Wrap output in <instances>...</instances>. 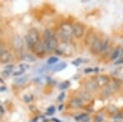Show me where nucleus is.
Wrapping results in <instances>:
<instances>
[{
  "label": "nucleus",
  "instance_id": "nucleus-1",
  "mask_svg": "<svg viewBox=\"0 0 123 122\" xmlns=\"http://www.w3.org/2000/svg\"><path fill=\"white\" fill-rule=\"evenodd\" d=\"M122 82L119 79H114L113 81L110 82L106 87H103L102 92H101V95L104 98H108L110 97L112 94L118 91L120 87H122Z\"/></svg>",
  "mask_w": 123,
  "mask_h": 122
},
{
  "label": "nucleus",
  "instance_id": "nucleus-2",
  "mask_svg": "<svg viewBox=\"0 0 123 122\" xmlns=\"http://www.w3.org/2000/svg\"><path fill=\"white\" fill-rule=\"evenodd\" d=\"M25 41L27 47L29 49L34 50L35 45L39 42V34L36 29L32 28L28 31L27 35L25 36Z\"/></svg>",
  "mask_w": 123,
  "mask_h": 122
},
{
  "label": "nucleus",
  "instance_id": "nucleus-3",
  "mask_svg": "<svg viewBox=\"0 0 123 122\" xmlns=\"http://www.w3.org/2000/svg\"><path fill=\"white\" fill-rule=\"evenodd\" d=\"M60 36L61 39L64 43H69L72 40V25L69 23L62 24L60 27Z\"/></svg>",
  "mask_w": 123,
  "mask_h": 122
},
{
  "label": "nucleus",
  "instance_id": "nucleus-4",
  "mask_svg": "<svg viewBox=\"0 0 123 122\" xmlns=\"http://www.w3.org/2000/svg\"><path fill=\"white\" fill-rule=\"evenodd\" d=\"M94 83H96L97 87H104L110 83V78L108 76L105 74H100L97 75L94 77Z\"/></svg>",
  "mask_w": 123,
  "mask_h": 122
},
{
  "label": "nucleus",
  "instance_id": "nucleus-5",
  "mask_svg": "<svg viewBox=\"0 0 123 122\" xmlns=\"http://www.w3.org/2000/svg\"><path fill=\"white\" fill-rule=\"evenodd\" d=\"M24 45H25V41L23 38L19 35L14 36L12 39V46L17 51H22Z\"/></svg>",
  "mask_w": 123,
  "mask_h": 122
},
{
  "label": "nucleus",
  "instance_id": "nucleus-6",
  "mask_svg": "<svg viewBox=\"0 0 123 122\" xmlns=\"http://www.w3.org/2000/svg\"><path fill=\"white\" fill-rule=\"evenodd\" d=\"M72 32L73 36L77 39H80L85 35V27L80 23H74L72 25Z\"/></svg>",
  "mask_w": 123,
  "mask_h": 122
},
{
  "label": "nucleus",
  "instance_id": "nucleus-7",
  "mask_svg": "<svg viewBox=\"0 0 123 122\" xmlns=\"http://www.w3.org/2000/svg\"><path fill=\"white\" fill-rule=\"evenodd\" d=\"M101 47H102V39L99 37H97L90 46L91 53L93 55H98V54L101 53Z\"/></svg>",
  "mask_w": 123,
  "mask_h": 122
},
{
  "label": "nucleus",
  "instance_id": "nucleus-8",
  "mask_svg": "<svg viewBox=\"0 0 123 122\" xmlns=\"http://www.w3.org/2000/svg\"><path fill=\"white\" fill-rule=\"evenodd\" d=\"M47 47V50L49 51H53V50H56L57 46H58V43H57V39L54 37L53 36V37H51L50 39L47 40V41H43Z\"/></svg>",
  "mask_w": 123,
  "mask_h": 122
},
{
  "label": "nucleus",
  "instance_id": "nucleus-9",
  "mask_svg": "<svg viewBox=\"0 0 123 122\" xmlns=\"http://www.w3.org/2000/svg\"><path fill=\"white\" fill-rule=\"evenodd\" d=\"M68 105H69V107L71 108V109H78V108H80L83 107L84 101L80 98H79L78 97H72V98L70 100Z\"/></svg>",
  "mask_w": 123,
  "mask_h": 122
},
{
  "label": "nucleus",
  "instance_id": "nucleus-10",
  "mask_svg": "<svg viewBox=\"0 0 123 122\" xmlns=\"http://www.w3.org/2000/svg\"><path fill=\"white\" fill-rule=\"evenodd\" d=\"M84 87H85V91H87L91 93L92 92L95 91L98 87H97L96 83H94V80H87V81L84 83Z\"/></svg>",
  "mask_w": 123,
  "mask_h": 122
},
{
  "label": "nucleus",
  "instance_id": "nucleus-11",
  "mask_svg": "<svg viewBox=\"0 0 123 122\" xmlns=\"http://www.w3.org/2000/svg\"><path fill=\"white\" fill-rule=\"evenodd\" d=\"M98 36H96V35L94 33V32H90L87 33L86 36L85 38V43L86 45H88V46H91V45H92L93 43H94V41L96 40V38Z\"/></svg>",
  "mask_w": 123,
  "mask_h": 122
},
{
  "label": "nucleus",
  "instance_id": "nucleus-12",
  "mask_svg": "<svg viewBox=\"0 0 123 122\" xmlns=\"http://www.w3.org/2000/svg\"><path fill=\"white\" fill-rule=\"evenodd\" d=\"M33 50L37 54H43H43H44L47 50V47H46V45H45V44L43 41V42L39 41V42L35 45V47L34 48Z\"/></svg>",
  "mask_w": 123,
  "mask_h": 122
},
{
  "label": "nucleus",
  "instance_id": "nucleus-13",
  "mask_svg": "<svg viewBox=\"0 0 123 122\" xmlns=\"http://www.w3.org/2000/svg\"><path fill=\"white\" fill-rule=\"evenodd\" d=\"M77 97H79V98H80L83 101H90L91 98H92V95H91L90 93H89V92L87 91H80L78 93V96Z\"/></svg>",
  "mask_w": 123,
  "mask_h": 122
},
{
  "label": "nucleus",
  "instance_id": "nucleus-14",
  "mask_svg": "<svg viewBox=\"0 0 123 122\" xmlns=\"http://www.w3.org/2000/svg\"><path fill=\"white\" fill-rule=\"evenodd\" d=\"M12 59V54L7 50H4L3 53L0 55V61L2 63H7Z\"/></svg>",
  "mask_w": 123,
  "mask_h": 122
},
{
  "label": "nucleus",
  "instance_id": "nucleus-15",
  "mask_svg": "<svg viewBox=\"0 0 123 122\" xmlns=\"http://www.w3.org/2000/svg\"><path fill=\"white\" fill-rule=\"evenodd\" d=\"M121 53H122V49L121 48H117L115 49L112 52L110 56V59L111 60H117V59L121 55Z\"/></svg>",
  "mask_w": 123,
  "mask_h": 122
},
{
  "label": "nucleus",
  "instance_id": "nucleus-16",
  "mask_svg": "<svg viewBox=\"0 0 123 122\" xmlns=\"http://www.w3.org/2000/svg\"><path fill=\"white\" fill-rule=\"evenodd\" d=\"M67 66V65L65 62H62V63H60L58 65H57L56 66H53L52 68V70L53 72H59V71H62L64 69H66V67Z\"/></svg>",
  "mask_w": 123,
  "mask_h": 122
},
{
  "label": "nucleus",
  "instance_id": "nucleus-17",
  "mask_svg": "<svg viewBox=\"0 0 123 122\" xmlns=\"http://www.w3.org/2000/svg\"><path fill=\"white\" fill-rule=\"evenodd\" d=\"M27 82V78L25 76H23V77H20L17 78V79H15V83L18 86H22L25 84Z\"/></svg>",
  "mask_w": 123,
  "mask_h": 122
},
{
  "label": "nucleus",
  "instance_id": "nucleus-18",
  "mask_svg": "<svg viewBox=\"0 0 123 122\" xmlns=\"http://www.w3.org/2000/svg\"><path fill=\"white\" fill-rule=\"evenodd\" d=\"M43 41H47V40L50 39L51 37L53 36V34L52 32V31L49 29H46L44 31H43Z\"/></svg>",
  "mask_w": 123,
  "mask_h": 122
},
{
  "label": "nucleus",
  "instance_id": "nucleus-19",
  "mask_svg": "<svg viewBox=\"0 0 123 122\" xmlns=\"http://www.w3.org/2000/svg\"><path fill=\"white\" fill-rule=\"evenodd\" d=\"M22 59L24 61H27V62H35V58L33 55H30V54L25 53L22 55Z\"/></svg>",
  "mask_w": 123,
  "mask_h": 122
},
{
  "label": "nucleus",
  "instance_id": "nucleus-20",
  "mask_svg": "<svg viewBox=\"0 0 123 122\" xmlns=\"http://www.w3.org/2000/svg\"><path fill=\"white\" fill-rule=\"evenodd\" d=\"M109 45V40L108 38H105V39H102V47H101V53L104 52L108 48Z\"/></svg>",
  "mask_w": 123,
  "mask_h": 122
},
{
  "label": "nucleus",
  "instance_id": "nucleus-21",
  "mask_svg": "<svg viewBox=\"0 0 123 122\" xmlns=\"http://www.w3.org/2000/svg\"><path fill=\"white\" fill-rule=\"evenodd\" d=\"M57 61H58V58L55 57V56H52L48 59L47 63H48V65H54V64H56Z\"/></svg>",
  "mask_w": 123,
  "mask_h": 122
},
{
  "label": "nucleus",
  "instance_id": "nucleus-22",
  "mask_svg": "<svg viewBox=\"0 0 123 122\" xmlns=\"http://www.w3.org/2000/svg\"><path fill=\"white\" fill-rule=\"evenodd\" d=\"M69 85H70V83L69 82H63L60 85V89H66L67 87H69Z\"/></svg>",
  "mask_w": 123,
  "mask_h": 122
},
{
  "label": "nucleus",
  "instance_id": "nucleus-23",
  "mask_svg": "<svg viewBox=\"0 0 123 122\" xmlns=\"http://www.w3.org/2000/svg\"><path fill=\"white\" fill-rule=\"evenodd\" d=\"M54 112H55V107H53V106H51V107H49V109H48V111H47L48 115H53Z\"/></svg>",
  "mask_w": 123,
  "mask_h": 122
},
{
  "label": "nucleus",
  "instance_id": "nucleus-24",
  "mask_svg": "<svg viewBox=\"0 0 123 122\" xmlns=\"http://www.w3.org/2000/svg\"><path fill=\"white\" fill-rule=\"evenodd\" d=\"M94 122H104V117L99 115H97V116L94 118Z\"/></svg>",
  "mask_w": 123,
  "mask_h": 122
},
{
  "label": "nucleus",
  "instance_id": "nucleus-25",
  "mask_svg": "<svg viewBox=\"0 0 123 122\" xmlns=\"http://www.w3.org/2000/svg\"><path fill=\"white\" fill-rule=\"evenodd\" d=\"M64 97H65V93H62L60 95L58 96V97H57V100H58V101H62L63 99H64Z\"/></svg>",
  "mask_w": 123,
  "mask_h": 122
},
{
  "label": "nucleus",
  "instance_id": "nucleus-26",
  "mask_svg": "<svg viewBox=\"0 0 123 122\" xmlns=\"http://www.w3.org/2000/svg\"><path fill=\"white\" fill-rule=\"evenodd\" d=\"M24 72H25V71H24L23 69H20L19 71H17V72H15L14 75H15V76H17V75H21V73H24Z\"/></svg>",
  "mask_w": 123,
  "mask_h": 122
},
{
  "label": "nucleus",
  "instance_id": "nucleus-27",
  "mask_svg": "<svg viewBox=\"0 0 123 122\" xmlns=\"http://www.w3.org/2000/svg\"><path fill=\"white\" fill-rule=\"evenodd\" d=\"M88 121H90V117H88V116H85L84 119L81 121V122H88Z\"/></svg>",
  "mask_w": 123,
  "mask_h": 122
},
{
  "label": "nucleus",
  "instance_id": "nucleus-28",
  "mask_svg": "<svg viewBox=\"0 0 123 122\" xmlns=\"http://www.w3.org/2000/svg\"><path fill=\"white\" fill-rule=\"evenodd\" d=\"M114 64H116V65H118V64H123V58H122V59H118L117 61H116Z\"/></svg>",
  "mask_w": 123,
  "mask_h": 122
},
{
  "label": "nucleus",
  "instance_id": "nucleus-29",
  "mask_svg": "<svg viewBox=\"0 0 123 122\" xmlns=\"http://www.w3.org/2000/svg\"><path fill=\"white\" fill-rule=\"evenodd\" d=\"M4 50V49H3V44L0 43V55H1L2 53H3V51Z\"/></svg>",
  "mask_w": 123,
  "mask_h": 122
},
{
  "label": "nucleus",
  "instance_id": "nucleus-30",
  "mask_svg": "<svg viewBox=\"0 0 123 122\" xmlns=\"http://www.w3.org/2000/svg\"><path fill=\"white\" fill-rule=\"evenodd\" d=\"M3 112H4V110H3L1 107H0V118L2 117V115H3Z\"/></svg>",
  "mask_w": 123,
  "mask_h": 122
},
{
  "label": "nucleus",
  "instance_id": "nucleus-31",
  "mask_svg": "<svg viewBox=\"0 0 123 122\" xmlns=\"http://www.w3.org/2000/svg\"><path fill=\"white\" fill-rule=\"evenodd\" d=\"M121 55H122V58H123V47L122 48V53H121Z\"/></svg>",
  "mask_w": 123,
  "mask_h": 122
}]
</instances>
